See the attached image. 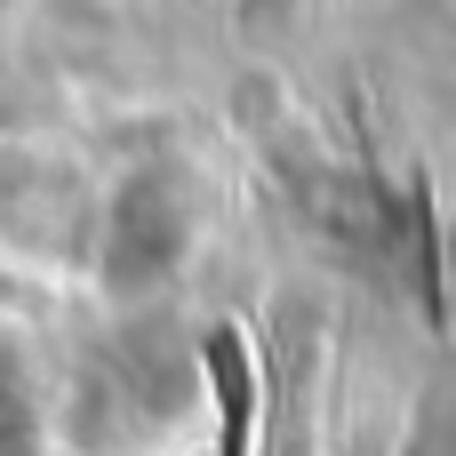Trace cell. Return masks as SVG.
Segmentation results:
<instances>
[{
	"mask_svg": "<svg viewBox=\"0 0 456 456\" xmlns=\"http://www.w3.org/2000/svg\"><path fill=\"white\" fill-rule=\"evenodd\" d=\"M208 369L224 385V456H248V377H240V337H208Z\"/></svg>",
	"mask_w": 456,
	"mask_h": 456,
	"instance_id": "6da1fadb",
	"label": "cell"
}]
</instances>
